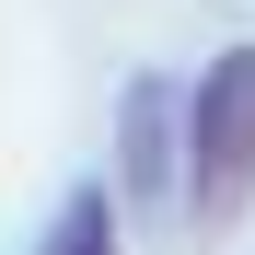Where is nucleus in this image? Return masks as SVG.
Instances as JSON below:
<instances>
[{"label": "nucleus", "mask_w": 255, "mask_h": 255, "mask_svg": "<svg viewBox=\"0 0 255 255\" xmlns=\"http://www.w3.org/2000/svg\"><path fill=\"white\" fill-rule=\"evenodd\" d=\"M255 209V47H221L174 93V221L232 232Z\"/></svg>", "instance_id": "f257e3e1"}, {"label": "nucleus", "mask_w": 255, "mask_h": 255, "mask_svg": "<svg viewBox=\"0 0 255 255\" xmlns=\"http://www.w3.org/2000/svg\"><path fill=\"white\" fill-rule=\"evenodd\" d=\"M174 93L186 81H162V70H139L116 93V209H162L174 221Z\"/></svg>", "instance_id": "f03ea898"}, {"label": "nucleus", "mask_w": 255, "mask_h": 255, "mask_svg": "<svg viewBox=\"0 0 255 255\" xmlns=\"http://www.w3.org/2000/svg\"><path fill=\"white\" fill-rule=\"evenodd\" d=\"M35 255H128V209H116V186H105V174L70 186V197L47 209V232H35Z\"/></svg>", "instance_id": "7ed1b4c3"}]
</instances>
